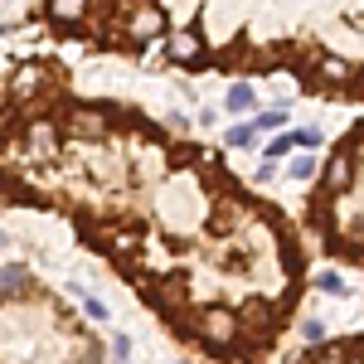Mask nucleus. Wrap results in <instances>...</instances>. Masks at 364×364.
I'll return each instance as SVG.
<instances>
[{
  "instance_id": "2eb2a0df",
  "label": "nucleus",
  "mask_w": 364,
  "mask_h": 364,
  "mask_svg": "<svg viewBox=\"0 0 364 364\" xmlns=\"http://www.w3.org/2000/svg\"><path fill=\"white\" fill-rule=\"evenodd\" d=\"M301 336H306V340H311V345H316V340L326 336V331H321V321H306V326H301Z\"/></svg>"
},
{
  "instance_id": "f8f14e48",
  "label": "nucleus",
  "mask_w": 364,
  "mask_h": 364,
  "mask_svg": "<svg viewBox=\"0 0 364 364\" xmlns=\"http://www.w3.org/2000/svg\"><path fill=\"white\" fill-rule=\"evenodd\" d=\"M316 287H321V291H331V296H340V291H345V277L326 267V272H316Z\"/></svg>"
},
{
  "instance_id": "423d86ee",
  "label": "nucleus",
  "mask_w": 364,
  "mask_h": 364,
  "mask_svg": "<svg viewBox=\"0 0 364 364\" xmlns=\"http://www.w3.org/2000/svg\"><path fill=\"white\" fill-rule=\"evenodd\" d=\"M233 331H238V326H233V316H228V311H214V316L204 321V340H209V345H214V340H228Z\"/></svg>"
},
{
  "instance_id": "9b49d317",
  "label": "nucleus",
  "mask_w": 364,
  "mask_h": 364,
  "mask_svg": "<svg viewBox=\"0 0 364 364\" xmlns=\"http://www.w3.org/2000/svg\"><path fill=\"white\" fill-rule=\"evenodd\" d=\"M311 175H316V161H311V156H296V161L287 166V180H311Z\"/></svg>"
},
{
  "instance_id": "6e6552de",
  "label": "nucleus",
  "mask_w": 364,
  "mask_h": 364,
  "mask_svg": "<svg viewBox=\"0 0 364 364\" xmlns=\"http://www.w3.org/2000/svg\"><path fill=\"white\" fill-rule=\"evenodd\" d=\"M262 151H267V161H282V156H291V151H296V141H291V132H277Z\"/></svg>"
},
{
  "instance_id": "0eeeda50",
  "label": "nucleus",
  "mask_w": 364,
  "mask_h": 364,
  "mask_svg": "<svg viewBox=\"0 0 364 364\" xmlns=\"http://www.w3.org/2000/svg\"><path fill=\"white\" fill-rule=\"evenodd\" d=\"M252 102H257V97H252V83H233V87H228V97H224L228 112H248Z\"/></svg>"
},
{
  "instance_id": "1a4fd4ad",
  "label": "nucleus",
  "mask_w": 364,
  "mask_h": 364,
  "mask_svg": "<svg viewBox=\"0 0 364 364\" xmlns=\"http://www.w3.org/2000/svg\"><path fill=\"white\" fill-rule=\"evenodd\" d=\"M224 141H228V146H252V141H257V122H252V127H248V122L228 127V132H224Z\"/></svg>"
},
{
  "instance_id": "4468645a",
  "label": "nucleus",
  "mask_w": 364,
  "mask_h": 364,
  "mask_svg": "<svg viewBox=\"0 0 364 364\" xmlns=\"http://www.w3.org/2000/svg\"><path fill=\"white\" fill-rule=\"evenodd\" d=\"M127 355H132V340L117 336V340H112V360H127Z\"/></svg>"
},
{
  "instance_id": "f257e3e1",
  "label": "nucleus",
  "mask_w": 364,
  "mask_h": 364,
  "mask_svg": "<svg viewBox=\"0 0 364 364\" xmlns=\"http://www.w3.org/2000/svg\"><path fill=\"white\" fill-rule=\"evenodd\" d=\"M199 54H204V39H199L195 29H175V34H170V44H166L170 63H195Z\"/></svg>"
},
{
  "instance_id": "f03ea898",
  "label": "nucleus",
  "mask_w": 364,
  "mask_h": 364,
  "mask_svg": "<svg viewBox=\"0 0 364 364\" xmlns=\"http://www.w3.org/2000/svg\"><path fill=\"white\" fill-rule=\"evenodd\" d=\"M350 180H355V161H350V151H336L331 166H326V185H331V190H345Z\"/></svg>"
},
{
  "instance_id": "f3484780",
  "label": "nucleus",
  "mask_w": 364,
  "mask_h": 364,
  "mask_svg": "<svg viewBox=\"0 0 364 364\" xmlns=\"http://www.w3.org/2000/svg\"><path fill=\"white\" fill-rule=\"evenodd\" d=\"M122 364H127V360H122Z\"/></svg>"
},
{
  "instance_id": "9d476101",
  "label": "nucleus",
  "mask_w": 364,
  "mask_h": 364,
  "mask_svg": "<svg viewBox=\"0 0 364 364\" xmlns=\"http://www.w3.org/2000/svg\"><path fill=\"white\" fill-rule=\"evenodd\" d=\"M291 141H296V151H316L326 136H321L316 127H296V132H291Z\"/></svg>"
},
{
  "instance_id": "ddd939ff",
  "label": "nucleus",
  "mask_w": 364,
  "mask_h": 364,
  "mask_svg": "<svg viewBox=\"0 0 364 364\" xmlns=\"http://www.w3.org/2000/svg\"><path fill=\"white\" fill-rule=\"evenodd\" d=\"M252 122H257V132H277V127L287 122V117H282V112H257Z\"/></svg>"
},
{
  "instance_id": "20e7f679",
  "label": "nucleus",
  "mask_w": 364,
  "mask_h": 364,
  "mask_svg": "<svg viewBox=\"0 0 364 364\" xmlns=\"http://www.w3.org/2000/svg\"><path fill=\"white\" fill-rule=\"evenodd\" d=\"M161 25H166V15L156 10V5H146L136 20H132V34H136V44H146V39H156L161 34Z\"/></svg>"
},
{
  "instance_id": "39448f33",
  "label": "nucleus",
  "mask_w": 364,
  "mask_h": 364,
  "mask_svg": "<svg viewBox=\"0 0 364 364\" xmlns=\"http://www.w3.org/2000/svg\"><path fill=\"white\" fill-rule=\"evenodd\" d=\"M68 132H73V136H97V132H102V112H92V107H78V112L68 117Z\"/></svg>"
},
{
  "instance_id": "7ed1b4c3",
  "label": "nucleus",
  "mask_w": 364,
  "mask_h": 364,
  "mask_svg": "<svg viewBox=\"0 0 364 364\" xmlns=\"http://www.w3.org/2000/svg\"><path fill=\"white\" fill-rule=\"evenodd\" d=\"M83 10H87V0H49V5H44V15H49L54 25H78Z\"/></svg>"
},
{
  "instance_id": "dca6fc26",
  "label": "nucleus",
  "mask_w": 364,
  "mask_h": 364,
  "mask_svg": "<svg viewBox=\"0 0 364 364\" xmlns=\"http://www.w3.org/2000/svg\"><path fill=\"white\" fill-rule=\"evenodd\" d=\"M175 364H190V360H175Z\"/></svg>"
}]
</instances>
